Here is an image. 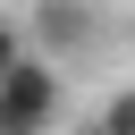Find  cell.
I'll list each match as a JSON object with an SVG mask.
<instances>
[{"instance_id":"3957f363","label":"cell","mask_w":135,"mask_h":135,"mask_svg":"<svg viewBox=\"0 0 135 135\" xmlns=\"http://www.w3.org/2000/svg\"><path fill=\"white\" fill-rule=\"evenodd\" d=\"M93 135H135V84H118V93L101 101V118H93Z\"/></svg>"},{"instance_id":"7a4b0ae2","label":"cell","mask_w":135,"mask_h":135,"mask_svg":"<svg viewBox=\"0 0 135 135\" xmlns=\"http://www.w3.org/2000/svg\"><path fill=\"white\" fill-rule=\"evenodd\" d=\"M34 34H42V51H84L101 25H93L84 0H42V8H34Z\"/></svg>"},{"instance_id":"6da1fadb","label":"cell","mask_w":135,"mask_h":135,"mask_svg":"<svg viewBox=\"0 0 135 135\" xmlns=\"http://www.w3.org/2000/svg\"><path fill=\"white\" fill-rule=\"evenodd\" d=\"M59 127V68L34 51L17 76H0V135H51Z\"/></svg>"},{"instance_id":"277c9868","label":"cell","mask_w":135,"mask_h":135,"mask_svg":"<svg viewBox=\"0 0 135 135\" xmlns=\"http://www.w3.org/2000/svg\"><path fill=\"white\" fill-rule=\"evenodd\" d=\"M25 59H34V51H25V25H17V17H0V76H17Z\"/></svg>"}]
</instances>
